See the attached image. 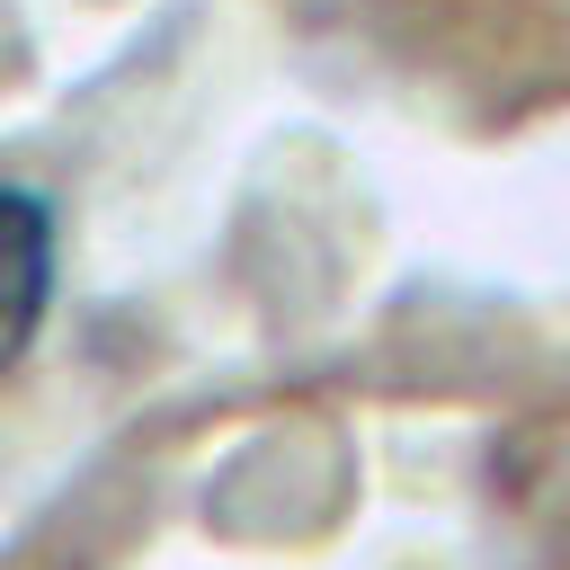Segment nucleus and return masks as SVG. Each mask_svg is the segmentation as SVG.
Segmentation results:
<instances>
[{
    "mask_svg": "<svg viewBox=\"0 0 570 570\" xmlns=\"http://www.w3.org/2000/svg\"><path fill=\"white\" fill-rule=\"evenodd\" d=\"M53 303V205L0 187V365H18Z\"/></svg>",
    "mask_w": 570,
    "mask_h": 570,
    "instance_id": "nucleus-1",
    "label": "nucleus"
}]
</instances>
